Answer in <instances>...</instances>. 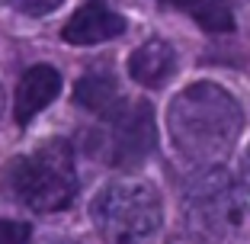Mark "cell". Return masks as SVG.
<instances>
[{"label":"cell","mask_w":250,"mask_h":244,"mask_svg":"<svg viewBox=\"0 0 250 244\" xmlns=\"http://www.w3.org/2000/svg\"><path fill=\"white\" fill-rule=\"evenodd\" d=\"M93 225L109 244H147L161 231L164 209L151 183L116 180L93 200Z\"/></svg>","instance_id":"cell-3"},{"label":"cell","mask_w":250,"mask_h":244,"mask_svg":"<svg viewBox=\"0 0 250 244\" xmlns=\"http://www.w3.org/2000/svg\"><path fill=\"white\" fill-rule=\"evenodd\" d=\"M128 74L141 84V87H164L170 77L177 74V52L173 45L164 39H151V42L138 45L128 58Z\"/></svg>","instance_id":"cell-8"},{"label":"cell","mask_w":250,"mask_h":244,"mask_svg":"<svg viewBox=\"0 0 250 244\" xmlns=\"http://www.w3.org/2000/svg\"><path fill=\"white\" fill-rule=\"evenodd\" d=\"M61 90V74L55 71L52 65H36L22 74L20 87H16V106L13 116L20 126H26L36 112H42L45 106L52 103Z\"/></svg>","instance_id":"cell-7"},{"label":"cell","mask_w":250,"mask_h":244,"mask_svg":"<svg viewBox=\"0 0 250 244\" xmlns=\"http://www.w3.org/2000/svg\"><path fill=\"white\" fill-rule=\"evenodd\" d=\"M167 7H177L189 13L192 20L208 32H231L234 29V13H231V0H161Z\"/></svg>","instance_id":"cell-10"},{"label":"cell","mask_w":250,"mask_h":244,"mask_svg":"<svg viewBox=\"0 0 250 244\" xmlns=\"http://www.w3.org/2000/svg\"><path fill=\"white\" fill-rule=\"evenodd\" d=\"M3 190L13 202L32 212H58L71 206L77 193V170H74V151L64 138H52L13 157L0 177Z\"/></svg>","instance_id":"cell-2"},{"label":"cell","mask_w":250,"mask_h":244,"mask_svg":"<svg viewBox=\"0 0 250 244\" xmlns=\"http://www.w3.org/2000/svg\"><path fill=\"white\" fill-rule=\"evenodd\" d=\"M183 215L189 235L202 238L208 244H221L244 228L247 202H244L237 180L228 170L208 167L206 174L192 177V183L186 186Z\"/></svg>","instance_id":"cell-4"},{"label":"cell","mask_w":250,"mask_h":244,"mask_svg":"<svg viewBox=\"0 0 250 244\" xmlns=\"http://www.w3.org/2000/svg\"><path fill=\"white\" fill-rule=\"evenodd\" d=\"M10 3L26 16H45V13H52V10H58L64 0H10Z\"/></svg>","instance_id":"cell-12"},{"label":"cell","mask_w":250,"mask_h":244,"mask_svg":"<svg viewBox=\"0 0 250 244\" xmlns=\"http://www.w3.org/2000/svg\"><path fill=\"white\" fill-rule=\"evenodd\" d=\"M55 244H74V241H55Z\"/></svg>","instance_id":"cell-15"},{"label":"cell","mask_w":250,"mask_h":244,"mask_svg":"<svg viewBox=\"0 0 250 244\" xmlns=\"http://www.w3.org/2000/svg\"><path fill=\"white\" fill-rule=\"evenodd\" d=\"M29 241H32V225L29 222L0 219V244H29Z\"/></svg>","instance_id":"cell-11"},{"label":"cell","mask_w":250,"mask_h":244,"mask_svg":"<svg viewBox=\"0 0 250 244\" xmlns=\"http://www.w3.org/2000/svg\"><path fill=\"white\" fill-rule=\"evenodd\" d=\"M125 32V20L109 10L103 0H87L71 20L64 22L61 39L71 45H96V42H109V39Z\"/></svg>","instance_id":"cell-6"},{"label":"cell","mask_w":250,"mask_h":244,"mask_svg":"<svg viewBox=\"0 0 250 244\" xmlns=\"http://www.w3.org/2000/svg\"><path fill=\"white\" fill-rule=\"evenodd\" d=\"M241 180H244V186H247V193H250V145H247V151H244V157H241Z\"/></svg>","instance_id":"cell-13"},{"label":"cell","mask_w":250,"mask_h":244,"mask_svg":"<svg viewBox=\"0 0 250 244\" xmlns=\"http://www.w3.org/2000/svg\"><path fill=\"white\" fill-rule=\"evenodd\" d=\"M74 103L90 110L93 116H103L109 119L112 112L122 106V96H119V84L112 74H103V71H96V74H87L77 81L74 87Z\"/></svg>","instance_id":"cell-9"},{"label":"cell","mask_w":250,"mask_h":244,"mask_svg":"<svg viewBox=\"0 0 250 244\" xmlns=\"http://www.w3.org/2000/svg\"><path fill=\"white\" fill-rule=\"evenodd\" d=\"M109 141H106V157L112 167H138L145 157L154 151L157 129H154V110L145 100L122 103L109 119Z\"/></svg>","instance_id":"cell-5"},{"label":"cell","mask_w":250,"mask_h":244,"mask_svg":"<svg viewBox=\"0 0 250 244\" xmlns=\"http://www.w3.org/2000/svg\"><path fill=\"white\" fill-rule=\"evenodd\" d=\"M0 116H3V87H0Z\"/></svg>","instance_id":"cell-14"},{"label":"cell","mask_w":250,"mask_h":244,"mask_svg":"<svg viewBox=\"0 0 250 244\" xmlns=\"http://www.w3.org/2000/svg\"><path fill=\"white\" fill-rule=\"evenodd\" d=\"M244 126L237 100L218 84H192L173 96L167 110L170 141L183 161L212 167L231 151Z\"/></svg>","instance_id":"cell-1"}]
</instances>
